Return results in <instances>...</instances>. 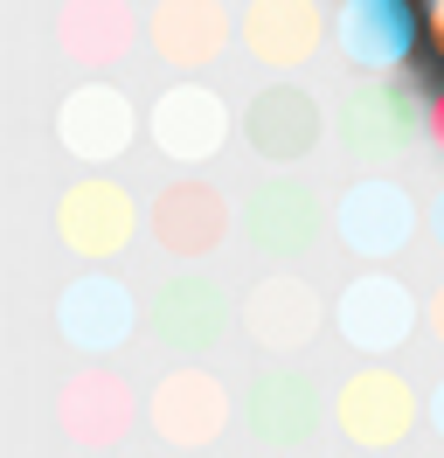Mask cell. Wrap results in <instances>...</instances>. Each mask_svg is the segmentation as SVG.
<instances>
[{
	"instance_id": "cell-1",
	"label": "cell",
	"mask_w": 444,
	"mask_h": 458,
	"mask_svg": "<svg viewBox=\"0 0 444 458\" xmlns=\"http://www.w3.org/2000/svg\"><path fill=\"white\" fill-rule=\"evenodd\" d=\"M423 29H431V21L416 14V0H347V7L333 14V42H340V56L361 63V70L410 63Z\"/></svg>"
},
{
	"instance_id": "cell-2",
	"label": "cell",
	"mask_w": 444,
	"mask_h": 458,
	"mask_svg": "<svg viewBox=\"0 0 444 458\" xmlns=\"http://www.w3.org/2000/svg\"><path fill=\"white\" fill-rule=\"evenodd\" d=\"M327 35L320 0H250L243 7V49L271 70H299Z\"/></svg>"
},
{
	"instance_id": "cell-3",
	"label": "cell",
	"mask_w": 444,
	"mask_h": 458,
	"mask_svg": "<svg viewBox=\"0 0 444 458\" xmlns=\"http://www.w3.org/2000/svg\"><path fill=\"white\" fill-rule=\"evenodd\" d=\"M222 42H229L222 0H160L153 7V49L174 70H201L209 56H222Z\"/></svg>"
},
{
	"instance_id": "cell-4",
	"label": "cell",
	"mask_w": 444,
	"mask_h": 458,
	"mask_svg": "<svg viewBox=\"0 0 444 458\" xmlns=\"http://www.w3.org/2000/svg\"><path fill=\"white\" fill-rule=\"evenodd\" d=\"M222 132H229V118H222V105L201 84H174L160 105H153V140H160V153H174V160H209L222 146Z\"/></svg>"
},
{
	"instance_id": "cell-5",
	"label": "cell",
	"mask_w": 444,
	"mask_h": 458,
	"mask_svg": "<svg viewBox=\"0 0 444 458\" xmlns=\"http://www.w3.org/2000/svg\"><path fill=\"white\" fill-rule=\"evenodd\" d=\"M416 229V208L403 188H388V181H361L354 195L340 201V236L368 250V258H382V250H403Z\"/></svg>"
},
{
	"instance_id": "cell-6",
	"label": "cell",
	"mask_w": 444,
	"mask_h": 458,
	"mask_svg": "<svg viewBox=\"0 0 444 458\" xmlns=\"http://www.w3.org/2000/svg\"><path fill=\"white\" fill-rule=\"evenodd\" d=\"M250 146L264 160H305L320 146V105L305 98L299 84H278L250 105Z\"/></svg>"
},
{
	"instance_id": "cell-7",
	"label": "cell",
	"mask_w": 444,
	"mask_h": 458,
	"mask_svg": "<svg viewBox=\"0 0 444 458\" xmlns=\"http://www.w3.org/2000/svg\"><path fill=\"white\" fill-rule=\"evenodd\" d=\"M347 146L354 153H368V160H382V153H403L416 132V105H410V90H396V84H368L347 105Z\"/></svg>"
},
{
	"instance_id": "cell-8",
	"label": "cell",
	"mask_w": 444,
	"mask_h": 458,
	"mask_svg": "<svg viewBox=\"0 0 444 458\" xmlns=\"http://www.w3.org/2000/svg\"><path fill=\"white\" fill-rule=\"evenodd\" d=\"M132 140V105L105 84H83L70 105H63V146L83 153V160H105L118 146Z\"/></svg>"
},
{
	"instance_id": "cell-9",
	"label": "cell",
	"mask_w": 444,
	"mask_h": 458,
	"mask_svg": "<svg viewBox=\"0 0 444 458\" xmlns=\"http://www.w3.org/2000/svg\"><path fill=\"white\" fill-rule=\"evenodd\" d=\"M63 236L77 243V250H90V258H105V250H118L125 236H132V201L118 195L111 181H83L77 195L63 201Z\"/></svg>"
},
{
	"instance_id": "cell-10",
	"label": "cell",
	"mask_w": 444,
	"mask_h": 458,
	"mask_svg": "<svg viewBox=\"0 0 444 458\" xmlns=\"http://www.w3.org/2000/svg\"><path fill=\"white\" fill-rule=\"evenodd\" d=\"M63 42H70V56H83V63L125 56V49H132L125 0H70V7H63Z\"/></svg>"
},
{
	"instance_id": "cell-11",
	"label": "cell",
	"mask_w": 444,
	"mask_h": 458,
	"mask_svg": "<svg viewBox=\"0 0 444 458\" xmlns=\"http://www.w3.org/2000/svg\"><path fill=\"white\" fill-rule=\"evenodd\" d=\"M153 229H160V243H174V250L201 258V250L222 236V201L209 195L201 181H188V188H166L160 208H153Z\"/></svg>"
},
{
	"instance_id": "cell-12",
	"label": "cell",
	"mask_w": 444,
	"mask_h": 458,
	"mask_svg": "<svg viewBox=\"0 0 444 458\" xmlns=\"http://www.w3.org/2000/svg\"><path fill=\"white\" fill-rule=\"evenodd\" d=\"M403 319H410V306H403V292L382 285V278L354 285V299H347V327H354V341H396Z\"/></svg>"
},
{
	"instance_id": "cell-13",
	"label": "cell",
	"mask_w": 444,
	"mask_h": 458,
	"mask_svg": "<svg viewBox=\"0 0 444 458\" xmlns=\"http://www.w3.org/2000/svg\"><path fill=\"white\" fill-rule=\"evenodd\" d=\"M423 132H431V146L444 153V84L431 90V105H423Z\"/></svg>"
},
{
	"instance_id": "cell-14",
	"label": "cell",
	"mask_w": 444,
	"mask_h": 458,
	"mask_svg": "<svg viewBox=\"0 0 444 458\" xmlns=\"http://www.w3.org/2000/svg\"><path fill=\"white\" fill-rule=\"evenodd\" d=\"M431 49H438V63H444V0L431 7Z\"/></svg>"
},
{
	"instance_id": "cell-15",
	"label": "cell",
	"mask_w": 444,
	"mask_h": 458,
	"mask_svg": "<svg viewBox=\"0 0 444 458\" xmlns=\"http://www.w3.org/2000/svg\"><path fill=\"white\" fill-rule=\"evenodd\" d=\"M438 334H444V299H438Z\"/></svg>"
},
{
	"instance_id": "cell-16",
	"label": "cell",
	"mask_w": 444,
	"mask_h": 458,
	"mask_svg": "<svg viewBox=\"0 0 444 458\" xmlns=\"http://www.w3.org/2000/svg\"><path fill=\"white\" fill-rule=\"evenodd\" d=\"M438 229H444V208H438Z\"/></svg>"
}]
</instances>
